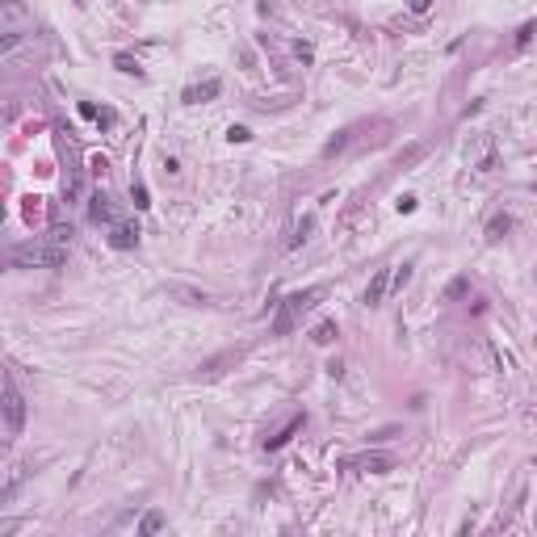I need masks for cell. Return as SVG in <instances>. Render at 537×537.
<instances>
[{"instance_id":"ac0fdd59","label":"cell","mask_w":537,"mask_h":537,"mask_svg":"<svg viewBox=\"0 0 537 537\" xmlns=\"http://www.w3.org/2000/svg\"><path fill=\"white\" fill-rule=\"evenodd\" d=\"M114 68H118V72H126V76H139V64H135L130 55H114Z\"/></svg>"},{"instance_id":"ba28073f","label":"cell","mask_w":537,"mask_h":537,"mask_svg":"<svg viewBox=\"0 0 537 537\" xmlns=\"http://www.w3.org/2000/svg\"><path fill=\"white\" fill-rule=\"evenodd\" d=\"M387 290H391V273L387 268H378V273H373V282L365 286V306H382V298H387Z\"/></svg>"},{"instance_id":"484cf974","label":"cell","mask_w":537,"mask_h":537,"mask_svg":"<svg viewBox=\"0 0 537 537\" xmlns=\"http://www.w3.org/2000/svg\"><path fill=\"white\" fill-rule=\"evenodd\" d=\"M433 9V0H411V13H428Z\"/></svg>"},{"instance_id":"5bb4252c","label":"cell","mask_w":537,"mask_h":537,"mask_svg":"<svg viewBox=\"0 0 537 537\" xmlns=\"http://www.w3.org/2000/svg\"><path fill=\"white\" fill-rule=\"evenodd\" d=\"M159 529H164V512H159V508H151V512L143 516L139 533H143V537H151V533H159Z\"/></svg>"},{"instance_id":"d4e9b609","label":"cell","mask_w":537,"mask_h":537,"mask_svg":"<svg viewBox=\"0 0 537 537\" xmlns=\"http://www.w3.org/2000/svg\"><path fill=\"white\" fill-rule=\"evenodd\" d=\"M105 168H110V159H105V155H92V173L105 177Z\"/></svg>"},{"instance_id":"9a60e30c","label":"cell","mask_w":537,"mask_h":537,"mask_svg":"<svg viewBox=\"0 0 537 537\" xmlns=\"http://www.w3.org/2000/svg\"><path fill=\"white\" fill-rule=\"evenodd\" d=\"M411 268H416V260H403V264L395 268V277H391V290H403V286L411 282Z\"/></svg>"},{"instance_id":"603a6c76","label":"cell","mask_w":537,"mask_h":537,"mask_svg":"<svg viewBox=\"0 0 537 537\" xmlns=\"http://www.w3.org/2000/svg\"><path fill=\"white\" fill-rule=\"evenodd\" d=\"M76 110H80V118H88V122H97V118H101V110H97V105H92V101H80V105H76Z\"/></svg>"},{"instance_id":"5b68a950","label":"cell","mask_w":537,"mask_h":537,"mask_svg":"<svg viewBox=\"0 0 537 537\" xmlns=\"http://www.w3.org/2000/svg\"><path fill=\"white\" fill-rule=\"evenodd\" d=\"M302 424H306V411H294L282 428H277V433L273 437H264V449H282V445H290L298 433H302Z\"/></svg>"},{"instance_id":"4316f807","label":"cell","mask_w":537,"mask_h":537,"mask_svg":"<svg viewBox=\"0 0 537 537\" xmlns=\"http://www.w3.org/2000/svg\"><path fill=\"white\" fill-rule=\"evenodd\" d=\"M533 193H537V181H533Z\"/></svg>"},{"instance_id":"7c38bea8","label":"cell","mask_w":537,"mask_h":537,"mask_svg":"<svg viewBox=\"0 0 537 537\" xmlns=\"http://www.w3.org/2000/svg\"><path fill=\"white\" fill-rule=\"evenodd\" d=\"M512 231V214H491V219H487V240L496 244V240H504Z\"/></svg>"},{"instance_id":"ffe728a7","label":"cell","mask_w":537,"mask_h":537,"mask_svg":"<svg viewBox=\"0 0 537 537\" xmlns=\"http://www.w3.org/2000/svg\"><path fill=\"white\" fill-rule=\"evenodd\" d=\"M533 34H537V21H525V26L516 30V46H529V42H533Z\"/></svg>"},{"instance_id":"44dd1931","label":"cell","mask_w":537,"mask_h":537,"mask_svg":"<svg viewBox=\"0 0 537 537\" xmlns=\"http://www.w3.org/2000/svg\"><path fill=\"white\" fill-rule=\"evenodd\" d=\"M227 139H231V143H248L252 130H248V126H227Z\"/></svg>"},{"instance_id":"4fadbf2b","label":"cell","mask_w":537,"mask_h":537,"mask_svg":"<svg viewBox=\"0 0 537 537\" xmlns=\"http://www.w3.org/2000/svg\"><path fill=\"white\" fill-rule=\"evenodd\" d=\"M349 143H353V126H344V130H340L336 139H328V143H324V159H332V155H340V151H344Z\"/></svg>"},{"instance_id":"7a4b0ae2","label":"cell","mask_w":537,"mask_h":537,"mask_svg":"<svg viewBox=\"0 0 537 537\" xmlns=\"http://www.w3.org/2000/svg\"><path fill=\"white\" fill-rule=\"evenodd\" d=\"M315 298H319V286L286 294V298H282V311H277V319H273V336H290V332H294V324H298V315H302Z\"/></svg>"},{"instance_id":"e0dca14e","label":"cell","mask_w":537,"mask_h":537,"mask_svg":"<svg viewBox=\"0 0 537 537\" xmlns=\"http://www.w3.org/2000/svg\"><path fill=\"white\" fill-rule=\"evenodd\" d=\"M130 202H135V210H147V206H151V197H147V185H143V181H135V185H130Z\"/></svg>"},{"instance_id":"30bf717a","label":"cell","mask_w":537,"mask_h":537,"mask_svg":"<svg viewBox=\"0 0 537 537\" xmlns=\"http://www.w3.org/2000/svg\"><path fill=\"white\" fill-rule=\"evenodd\" d=\"M110 244L122 248V252L135 248V244H139V227H135V223H114V227H110Z\"/></svg>"},{"instance_id":"7402d4cb","label":"cell","mask_w":537,"mask_h":537,"mask_svg":"<svg viewBox=\"0 0 537 537\" xmlns=\"http://www.w3.org/2000/svg\"><path fill=\"white\" fill-rule=\"evenodd\" d=\"M306 231H311V219H302V223L294 227V235H290V248H298V244L306 240Z\"/></svg>"},{"instance_id":"3957f363","label":"cell","mask_w":537,"mask_h":537,"mask_svg":"<svg viewBox=\"0 0 537 537\" xmlns=\"http://www.w3.org/2000/svg\"><path fill=\"white\" fill-rule=\"evenodd\" d=\"M21 428H26V399H21V391H17V382L9 378V382H5V437L17 441Z\"/></svg>"},{"instance_id":"8fae6325","label":"cell","mask_w":537,"mask_h":537,"mask_svg":"<svg viewBox=\"0 0 537 537\" xmlns=\"http://www.w3.org/2000/svg\"><path fill=\"white\" fill-rule=\"evenodd\" d=\"M428 147H433V143H411V147H403V151L395 155V168H407V164H416V159H424Z\"/></svg>"},{"instance_id":"52a82bcc","label":"cell","mask_w":537,"mask_h":537,"mask_svg":"<svg viewBox=\"0 0 537 537\" xmlns=\"http://www.w3.org/2000/svg\"><path fill=\"white\" fill-rule=\"evenodd\" d=\"M88 223H97V227H101V223L114 227V223H118V219H114V202H110V193H92V197H88Z\"/></svg>"},{"instance_id":"cb8c5ba5","label":"cell","mask_w":537,"mask_h":537,"mask_svg":"<svg viewBox=\"0 0 537 537\" xmlns=\"http://www.w3.org/2000/svg\"><path fill=\"white\" fill-rule=\"evenodd\" d=\"M395 206H399V214H411V210H416V197H411V193H403Z\"/></svg>"},{"instance_id":"6da1fadb","label":"cell","mask_w":537,"mask_h":537,"mask_svg":"<svg viewBox=\"0 0 537 537\" xmlns=\"http://www.w3.org/2000/svg\"><path fill=\"white\" fill-rule=\"evenodd\" d=\"M68 260V240H30L13 248V264L17 268H59Z\"/></svg>"},{"instance_id":"d6986e66","label":"cell","mask_w":537,"mask_h":537,"mask_svg":"<svg viewBox=\"0 0 537 537\" xmlns=\"http://www.w3.org/2000/svg\"><path fill=\"white\" fill-rule=\"evenodd\" d=\"M466 290H470V282H466V277H453V282L445 286V298H462Z\"/></svg>"},{"instance_id":"277c9868","label":"cell","mask_w":537,"mask_h":537,"mask_svg":"<svg viewBox=\"0 0 537 537\" xmlns=\"http://www.w3.org/2000/svg\"><path fill=\"white\" fill-rule=\"evenodd\" d=\"M466 159H470V168L491 173V168H496V139H491V135H482L474 147H466Z\"/></svg>"},{"instance_id":"2e32d148","label":"cell","mask_w":537,"mask_h":537,"mask_svg":"<svg viewBox=\"0 0 537 537\" xmlns=\"http://www.w3.org/2000/svg\"><path fill=\"white\" fill-rule=\"evenodd\" d=\"M336 336H340V332H336V324H319V328L311 332V340H315V344H332Z\"/></svg>"},{"instance_id":"8992f818","label":"cell","mask_w":537,"mask_h":537,"mask_svg":"<svg viewBox=\"0 0 537 537\" xmlns=\"http://www.w3.org/2000/svg\"><path fill=\"white\" fill-rule=\"evenodd\" d=\"M349 470H369V474H387L395 470V458L391 453H361V458H344Z\"/></svg>"},{"instance_id":"9c48e42d","label":"cell","mask_w":537,"mask_h":537,"mask_svg":"<svg viewBox=\"0 0 537 537\" xmlns=\"http://www.w3.org/2000/svg\"><path fill=\"white\" fill-rule=\"evenodd\" d=\"M219 92H223V84H219V80H206V84L185 88V92H181V101H185V105H202V101H214Z\"/></svg>"}]
</instances>
